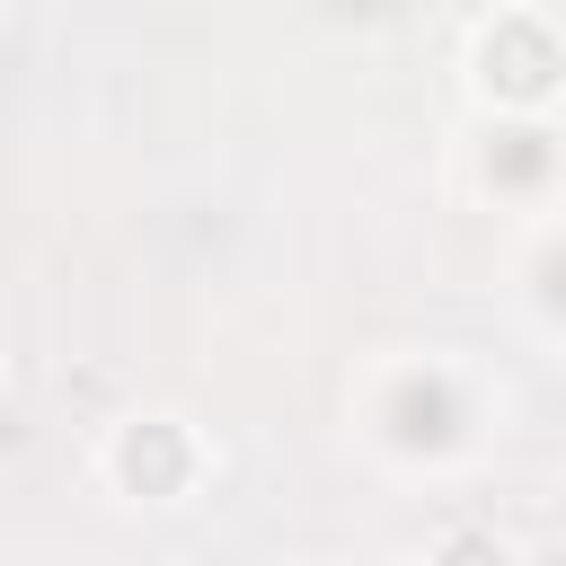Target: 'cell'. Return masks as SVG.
<instances>
[{"label": "cell", "instance_id": "5b68a950", "mask_svg": "<svg viewBox=\"0 0 566 566\" xmlns=\"http://www.w3.org/2000/svg\"><path fill=\"white\" fill-rule=\"evenodd\" d=\"M504 301H513V318H522L539 345L566 354V212L522 221V239H513V256H504Z\"/></svg>", "mask_w": 566, "mask_h": 566}, {"label": "cell", "instance_id": "8992f818", "mask_svg": "<svg viewBox=\"0 0 566 566\" xmlns=\"http://www.w3.org/2000/svg\"><path fill=\"white\" fill-rule=\"evenodd\" d=\"M424 566H522V539L486 513H451L433 539H424Z\"/></svg>", "mask_w": 566, "mask_h": 566}, {"label": "cell", "instance_id": "7a4b0ae2", "mask_svg": "<svg viewBox=\"0 0 566 566\" xmlns=\"http://www.w3.org/2000/svg\"><path fill=\"white\" fill-rule=\"evenodd\" d=\"M451 195L504 221L566 212V115H486L451 124Z\"/></svg>", "mask_w": 566, "mask_h": 566}, {"label": "cell", "instance_id": "52a82bcc", "mask_svg": "<svg viewBox=\"0 0 566 566\" xmlns=\"http://www.w3.org/2000/svg\"><path fill=\"white\" fill-rule=\"evenodd\" d=\"M327 18H354V27H380V18H398L407 0H318Z\"/></svg>", "mask_w": 566, "mask_h": 566}, {"label": "cell", "instance_id": "9c48e42d", "mask_svg": "<svg viewBox=\"0 0 566 566\" xmlns=\"http://www.w3.org/2000/svg\"><path fill=\"white\" fill-rule=\"evenodd\" d=\"M451 9H469V18H478V9H495V0H451Z\"/></svg>", "mask_w": 566, "mask_h": 566}, {"label": "cell", "instance_id": "ba28073f", "mask_svg": "<svg viewBox=\"0 0 566 566\" xmlns=\"http://www.w3.org/2000/svg\"><path fill=\"white\" fill-rule=\"evenodd\" d=\"M292 566H345V557H292Z\"/></svg>", "mask_w": 566, "mask_h": 566}, {"label": "cell", "instance_id": "6da1fadb", "mask_svg": "<svg viewBox=\"0 0 566 566\" xmlns=\"http://www.w3.org/2000/svg\"><path fill=\"white\" fill-rule=\"evenodd\" d=\"M513 424V389L469 345H380L345 380V433L380 478L451 486Z\"/></svg>", "mask_w": 566, "mask_h": 566}, {"label": "cell", "instance_id": "277c9868", "mask_svg": "<svg viewBox=\"0 0 566 566\" xmlns=\"http://www.w3.org/2000/svg\"><path fill=\"white\" fill-rule=\"evenodd\" d=\"M88 478L133 504V513H186L212 495L221 478V451L212 433L186 416V407H124L97 424V451H88Z\"/></svg>", "mask_w": 566, "mask_h": 566}, {"label": "cell", "instance_id": "3957f363", "mask_svg": "<svg viewBox=\"0 0 566 566\" xmlns=\"http://www.w3.org/2000/svg\"><path fill=\"white\" fill-rule=\"evenodd\" d=\"M460 97L486 115H566V9L495 0L460 27Z\"/></svg>", "mask_w": 566, "mask_h": 566}]
</instances>
